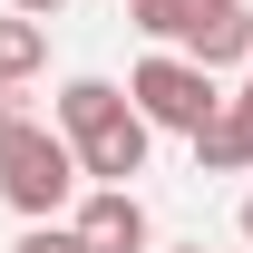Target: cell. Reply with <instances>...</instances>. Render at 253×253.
Returning a JSON list of instances; mask_svg holds the SVG:
<instances>
[{"label":"cell","mask_w":253,"mask_h":253,"mask_svg":"<svg viewBox=\"0 0 253 253\" xmlns=\"http://www.w3.org/2000/svg\"><path fill=\"white\" fill-rule=\"evenodd\" d=\"M10 253H78V234H68V224H30Z\"/></svg>","instance_id":"obj_9"},{"label":"cell","mask_w":253,"mask_h":253,"mask_svg":"<svg viewBox=\"0 0 253 253\" xmlns=\"http://www.w3.org/2000/svg\"><path fill=\"white\" fill-rule=\"evenodd\" d=\"M244 68H253V49H244Z\"/></svg>","instance_id":"obj_14"},{"label":"cell","mask_w":253,"mask_h":253,"mask_svg":"<svg viewBox=\"0 0 253 253\" xmlns=\"http://www.w3.org/2000/svg\"><path fill=\"white\" fill-rule=\"evenodd\" d=\"M10 10H20V20H39V30H49V20H59L68 0H10Z\"/></svg>","instance_id":"obj_10"},{"label":"cell","mask_w":253,"mask_h":253,"mask_svg":"<svg viewBox=\"0 0 253 253\" xmlns=\"http://www.w3.org/2000/svg\"><path fill=\"white\" fill-rule=\"evenodd\" d=\"M205 10H224V0H126V20L156 39V49H175V39H185L195 20H205Z\"/></svg>","instance_id":"obj_8"},{"label":"cell","mask_w":253,"mask_h":253,"mask_svg":"<svg viewBox=\"0 0 253 253\" xmlns=\"http://www.w3.org/2000/svg\"><path fill=\"white\" fill-rule=\"evenodd\" d=\"M0 195L30 224H59V205H78V156L59 126H39L30 107H0Z\"/></svg>","instance_id":"obj_2"},{"label":"cell","mask_w":253,"mask_h":253,"mask_svg":"<svg viewBox=\"0 0 253 253\" xmlns=\"http://www.w3.org/2000/svg\"><path fill=\"white\" fill-rule=\"evenodd\" d=\"M244 49H253V20H244V0H224V10H205V20H195V30L175 39V59H195L205 78H214V68H234Z\"/></svg>","instance_id":"obj_6"},{"label":"cell","mask_w":253,"mask_h":253,"mask_svg":"<svg viewBox=\"0 0 253 253\" xmlns=\"http://www.w3.org/2000/svg\"><path fill=\"white\" fill-rule=\"evenodd\" d=\"M68 234H78V253H146V205H136V185H97L78 214H68Z\"/></svg>","instance_id":"obj_4"},{"label":"cell","mask_w":253,"mask_h":253,"mask_svg":"<svg viewBox=\"0 0 253 253\" xmlns=\"http://www.w3.org/2000/svg\"><path fill=\"white\" fill-rule=\"evenodd\" d=\"M39 68H49V30L20 20V10H0V88H30Z\"/></svg>","instance_id":"obj_7"},{"label":"cell","mask_w":253,"mask_h":253,"mask_svg":"<svg viewBox=\"0 0 253 253\" xmlns=\"http://www.w3.org/2000/svg\"><path fill=\"white\" fill-rule=\"evenodd\" d=\"M195 166H214V175H244V166H253V78L195 126Z\"/></svg>","instance_id":"obj_5"},{"label":"cell","mask_w":253,"mask_h":253,"mask_svg":"<svg viewBox=\"0 0 253 253\" xmlns=\"http://www.w3.org/2000/svg\"><path fill=\"white\" fill-rule=\"evenodd\" d=\"M234 224H244V244H253V195H244V205H234Z\"/></svg>","instance_id":"obj_11"},{"label":"cell","mask_w":253,"mask_h":253,"mask_svg":"<svg viewBox=\"0 0 253 253\" xmlns=\"http://www.w3.org/2000/svg\"><path fill=\"white\" fill-rule=\"evenodd\" d=\"M126 107L146 126H175V136H195V126L224 107V88L205 78L195 59H175V49H156V59H136V78H126Z\"/></svg>","instance_id":"obj_3"},{"label":"cell","mask_w":253,"mask_h":253,"mask_svg":"<svg viewBox=\"0 0 253 253\" xmlns=\"http://www.w3.org/2000/svg\"><path fill=\"white\" fill-rule=\"evenodd\" d=\"M59 136L78 156V185H126V175H146V136L156 126L126 107L117 78H68L59 88Z\"/></svg>","instance_id":"obj_1"},{"label":"cell","mask_w":253,"mask_h":253,"mask_svg":"<svg viewBox=\"0 0 253 253\" xmlns=\"http://www.w3.org/2000/svg\"><path fill=\"white\" fill-rule=\"evenodd\" d=\"M0 107H10V88H0Z\"/></svg>","instance_id":"obj_13"},{"label":"cell","mask_w":253,"mask_h":253,"mask_svg":"<svg viewBox=\"0 0 253 253\" xmlns=\"http://www.w3.org/2000/svg\"><path fill=\"white\" fill-rule=\"evenodd\" d=\"M175 253H205V244H175Z\"/></svg>","instance_id":"obj_12"}]
</instances>
